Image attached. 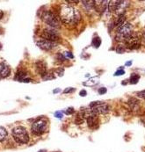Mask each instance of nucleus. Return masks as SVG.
<instances>
[{
	"label": "nucleus",
	"instance_id": "21",
	"mask_svg": "<svg viewBox=\"0 0 145 152\" xmlns=\"http://www.w3.org/2000/svg\"><path fill=\"white\" fill-rule=\"evenodd\" d=\"M100 44H101V39L99 37L97 36V37L93 38V40H92V46L93 47L98 49L100 46Z\"/></svg>",
	"mask_w": 145,
	"mask_h": 152
},
{
	"label": "nucleus",
	"instance_id": "7",
	"mask_svg": "<svg viewBox=\"0 0 145 152\" xmlns=\"http://www.w3.org/2000/svg\"><path fill=\"white\" fill-rule=\"evenodd\" d=\"M89 107H90V109L97 115L107 114L110 111V105L102 101H93L90 104Z\"/></svg>",
	"mask_w": 145,
	"mask_h": 152
},
{
	"label": "nucleus",
	"instance_id": "23",
	"mask_svg": "<svg viewBox=\"0 0 145 152\" xmlns=\"http://www.w3.org/2000/svg\"><path fill=\"white\" fill-rule=\"evenodd\" d=\"M84 119L85 118L83 117V115L81 114V113H78L77 115V117H76V119H75V121H76L77 124H82L83 121H84Z\"/></svg>",
	"mask_w": 145,
	"mask_h": 152
},
{
	"label": "nucleus",
	"instance_id": "26",
	"mask_svg": "<svg viewBox=\"0 0 145 152\" xmlns=\"http://www.w3.org/2000/svg\"><path fill=\"white\" fill-rule=\"evenodd\" d=\"M137 96H138L139 98H142V99H145V90H144V91L138 92H137Z\"/></svg>",
	"mask_w": 145,
	"mask_h": 152
},
{
	"label": "nucleus",
	"instance_id": "32",
	"mask_svg": "<svg viewBox=\"0 0 145 152\" xmlns=\"http://www.w3.org/2000/svg\"><path fill=\"white\" fill-rule=\"evenodd\" d=\"M55 116L56 118L62 119L64 115H63V114H62V112H55Z\"/></svg>",
	"mask_w": 145,
	"mask_h": 152
},
{
	"label": "nucleus",
	"instance_id": "3",
	"mask_svg": "<svg viewBox=\"0 0 145 152\" xmlns=\"http://www.w3.org/2000/svg\"><path fill=\"white\" fill-rule=\"evenodd\" d=\"M49 127V121L45 117H40L36 119L32 125V132L35 136L44 134Z\"/></svg>",
	"mask_w": 145,
	"mask_h": 152
},
{
	"label": "nucleus",
	"instance_id": "20",
	"mask_svg": "<svg viewBox=\"0 0 145 152\" xmlns=\"http://www.w3.org/2000/svg\"><path fill=\"white\" fill-rule=\"evenodd\" d=\"M139 79H140V76L137 75V74H135V73H133V74L131 75V77H130L129 81H130V84H137V83H138Z\"/></svg>",
	"mask_w": 145,
	"mask_h": 152
},
{
	"label": "nucleus",
	"instance_id": "39",
	"mask_svg": "<svg viewBox=\"0 0 145 152\" xmlns=\"http://www.w3.org/2000/svg\"><path fill=\"white\" fill-rule=\"evenodd\" d=\"M55 152H58V151H55Z\"/></svg>",
	"mask_w": 145,
	"mask_h": 152
},
{
	"label": "nucleus",
	"instance_id": "35",
	"mask_svg": "<svg viewBox=\"0 0 145 152\" xmlns=\"http://www.w3.org/2000/svg\"><path fill=\"white\" fill-rule=\"evenodd\" d=\"M61 92L60 88H57L56 90H54V91H53V92H54V93H56V92Z\"/></svg>",
	"mask_w": 145,
	"mask_h": 152
},
{
	"label": "nucleus",
	"instance_id": "12",
	"mask_svg": "<svg viewBox=\"0 0 145 152\" xmlns=\"http://www.w3.org/2000/svg\"><path fill=\"white\" fill-rule=\"evenodd\" d=\"M108 1H94V8L98 12H105L108 11Z\"/></svg>",
	"mask_w": 145,
	"mask_h": 152
},
{
	"label": "nucleus",
	"instance_id": "22",
	"mask_svg": "<svg viewBox=\"0 0 145 152\" xmlns=\"http://www.w3.org/2000/svg\"><path fill=\"white\" fill-rule=\"evenodd\" d=\"M55 77V71L54 72H49V73H47L45 76H43L42 77V79L43 80H45V81H47V80H50V79H54Z\"/></svg>",
	"mask_w": 145,
	"mask_h": 152
},
{
	"label": "nucleus",
	"instance_id": "17",
	"mask_svg": "<svg viewBox=\"0 0 145 152\" xmlns=\"http://www.w3.org/2000/svg\"><path fill=\"white\" fill-rule=\"evenodd\" d=\"M27 77V74H26L25 71H19L18 73H16L14 78H15L16 80L19 81V82H23L26 78H27V77Z\"/></svg>",
	"mask_w": 145,
	"mask_h": 152
},
{
	"label": "nucleus",
	"instance_id": "8",
	"mask_svg": "<svg viewBox=\"0 0 145 152\" xmlns=\"http://www.w3.org/2000/svg\"><path fill=\"white\" fill-rule=\"evenodd\" d=\"M43 20L46 24H48L51 28H57L60 27L59 18L52 12H46L43 14Z\"/></svg>",
	"mask_w": 145,
	"mask_h": 152
},
{
	"label": "nucleus",
	"instance_id": "24",
	"mask_svg": "<svg viewBox=\"0 0 145 152\" xmlns=\"http://www.w3.org/2000/svg\"><path fill=\"white\" fill-rule=\"evenodd\" d=\"M55 74H57V76H59V77H63L64 76V69H57V70H55Z\"/></svg>",
	"mask_w": 145,
	"mask_h": 152
},
{
	"label": "nucleus",
	"instance_id": "38",
	"mask_svg": "<svg viewBox=\"0 0 145 152\" xmlns=\"http://www.w3.org/2000/svg\"><path fill=\"white\" fill-rule=\"evenodd\" d=\"M40 152H46V150H40Z\"/></svg>",
	"mask_w": 145,
	"mask_h": 152
},
{
	"label": "nucleus",
	"instance_id": "33",
	"mask_svg": "<svg viewBox=\"0 0 145 152\" xmlns=\"http://www.w3.org/2000/svg\"><path fill=\"white\" fill-rule=\"evenodd\" d=\"M86 94H87V92H86V91H85V90H82V91L79 92V95H80V96H82V97H85Z\"/></svg>",
	"mask_w": 145,
	"mask_h": 152
},
{
	"label": "nucleus",
	"instance_id": "5",
	"mask_svg": "<svg viewBox=\"0 0 145 152\" xmlns=\"http://www.w3.org/2000/svg\"><path fill=\"white\" fill-rule=\"evenodd\" d=\"M129 6V2L128 1H110L108 4V12H114L118 16L122 15L125 14V12Z\"/></svg>",
	"mask_w": 145,
	"mask_h": 152
},
{
	"label": "nucleus",
	"instance_id": "28",
	"mask_svg": "<svg viewBox=\"0 0 145 152\" xmlns=\"http://www.w3.org/2000/svg\"><path fill=\"white\" fill-rule=\"evenodd\" d=\"M64 113H65L66 114H71L74 113V108H73V107H70V108H68V109H66V110L64 111Z\"/></svg>",
	"mask_w": 145,
	"mask_h": 152
},
{
	"label": "nucleus",
	"instance_id": "6",
	"mask_svg": "<svg viewBox=\"0 0 145 152\" xmlns=\"http://www.w3.org/2000/svg\"><path fill=\"white\" fill-rule=\"evenodd\" d=\"M81 114L83 115L89 126L90 128L92 129H96L98 127V117L96 114H94L90 108L89 109H83L81 112Z\"/></svg>",
	"mask_w": 145,
	"mask_h": 152
},
{
	"label": "nucleus",
	"instance_id": "27",
	"mask_svg": "<svg viewBox=\"0 0 145 152\" xmlns=\"http://www.w3.org/2000/svg\"><path fill=\"white\" fill-rule=\"evenodd\" d=\"M107 88H105V87H102V88H99L98 89V92L99 93V94H105V93H107Z\"/></svg>",
	"mask_w": 145,
	"mask_h": 152
},
{
	"label": "nucleus",
	"instance_id": "11",
	"mask_svg": "<svg viewBox=\"0 0 145 152\" xmlns=\"http://www.w3.org/2000/svg\"><path fill=\"white\" fill-rule=\"evenodd\" d=\"M36 44L39 48H40L41 49L43 50H50L56 47V42H54V41H50V40H45V39H40L39 40H37Z\"/></svg>",
	"mask_w": 145,
	"mask_h": 152
},
{
	"label": "nucleus",
	"instance_id": "16",
	"mask_svg": "<svg viewBox=\"0 0 145 152\" xmlns=\"http://www.w3.org/2000/svg\"><path fill=\"white\" fill-rule=\"evenodd\" d=\"M125 19H126V18H125V14L119 15L118 18H117L116 20H115V22H114V26L120 27V26H122V25L124 24V22H125Z\"/></svg>",
	"mask_w": 145,
	"mask_h": 152
},
{
	"label": "nucleus",
	"instance_id": "36",
	"mask_svg": "<svg viewBox=\"0 0 145 152\" xmlns=\"http://www.w3.org/2000/svg\"><path fill=\"white\" fill-rule=\"evenodd\" d=\"M131 64H132V62H126V65H127V66H129V65L130 66Z\"/></svg>",
	"mask_w": 145,
	"mask_h": 152
},
{
	"label": "nucleus",
	"instance_id": "19",
	"mask_svg": "<svg viewBox=\"0 0 145 152\" xmlns=\"http://www.w3.org/2000/svg\"><path fill=\"white\" fill-rule=\"evenodd\" d=\"M7 131H6V129L3 127H0V142H3L5 141V139L7 137Z\"/></svg>",
	"mask_w": 145,
	"mask_h": 152
},
{
	"label": "nucleus",
	"instance_id": "30",
	"mask_svg": "<svg viewBox=\"0 0 145 152\" xmlns=\"http://www.w3.org/2000/svg\"><path fill=\"white\" fill-rule=\"evenodd\" d=\"M75 91V88H71V87H69V88H66L64 91V93H70V92H72Z\"/></svg>",
	"mask_w": 145,
	"mask_h": 152
},
{
	"label": "nucleus",
	"instance_id": "13",
	"mask_svg": "<svg viewBox=\"0 0 145 152\" xmlns=\"http://www.w3.org/2000/svg\"><path fill=\"white\" fill-rule=\"evenodd\" d=\"M35 70L36 72L40 75L41 77H43L47 74V64L43 61H38L35 63Z\"/></svg>",
	"mask_w": 145,
	"mask_h": 152
},
{
	"label": "nucleus",
	"instance_id": "1",
	"mask_svg": "<svg viewBox=\"0 0 145 152\" xmlns=\"http://www.w3.org/2000/svg\"><path fill=\"white\" fill-rule=\"evenodd\" d=\"M81 18L79 12L70 5H64L60 11V19L65 26H76Z\"/></svg>",
	"mask_w": 145,
	"mask_h": 152
},
{
	"label": "nucleus",
	"instance_id": "18",
	"mask_svg": "<svg viewBox=\"0 0 145 152\" xmlns=\"http://www.w3.org/2000/svg\"><path fill=\"white\" fill-rule=\"evenodd\" d=\"M129 104L130 105V107H131V110H138L139 108V103L137 100L134 99H131L129 101Z\"/></svg>",
	"mask_w": 145,
	"mask_h": 152
},
{
	"label": "nucleus",
	"instance_id": "34",
	"mask_svg": "<svg viewBox=\"0 0 145 152\" xmlns=\"http://www.w3.org/2000/svg\"><path fill=\"white\" fill-rule=\"evenodd\" d=\"M3 17H4V12H3V11L0 10V19H1Z\"/></svg>",
	"mask_w": 145,
	"mask_h": 152
},
{
	"label": "nucleus",
	"instance_id": "15",
	"mask_svg": "<svg viewBox=\"0 0 145 152\" xmlns=\"http://www.w3.org/2000/svg\"><path fill=\"white\" fill-rule=\"evenodd\" d=\"M98 80H99L98 77H91L89 80H87L86 82L84 83V85H85V86H94L95 84H97L98 83Z\"/></svg>",
	"mask_w": 145,
	"mask_h": 152
},
{
	"label": "nucleus",
	"instance_id": "14",
	"mask_svg": "<svg viewBox=\"0 0 145 152\" xmlns=\"http://www.w3.org/2000/svg\"><path fill=\"white\" fill-rule=\"evenodd\" d=\"M11 73V69L8 65L4 62H0V77L5 78L7 77Z\"/></svg>",
	"mask_w": 145,
	"mask_h": 152
},
{
	"label": "nucleus",
	"instance_id": "25",
	"mask_svg": "<svg viewBox=\"0 0 145 152\" xmlns=\"http://www.w3.org/2000/svg\"><path fill=\"white\" fill-rule=\"evenodd\" d=\"M116 51H117V53H119V54H121V53H124L125 52V46H119L117 49H116Z\"/></svg>",
	"mask_w": 145,
	"mask_h": 152
},
{
	"label": "nucleus",
	"instance_id": "9",
	"mask_svg": "<svg viewBox=\"0 0 145 152\" xmlns=\"http://www.w3.org/2000/svg\"><path fill=\"white\" fill-rule=\"evenodd\" d=\"M125 47L129 49L134 50V49H137L140 48L141 46V39L135 35V34H132L126 41H125Z\"/></svg>",
	"mask_w": 145,
	"mask_h": 152
},
{
	"label": "nucleus",
	"instance_id": "4",
	"mask_svg": "<svg viewBox=\"0 0 145 152\" xmlns=\"http://www.w3.org/2000/svg\"><path fill=\"white\" fill-rule=\"evenodd\" d=\"M12 134L14 140L20 144H26L29 142L28 133L24 127H21V126L15 127L12 129Z\"/></svg>",
	"mask_w": 145,
	"mask_h": 152
},
{
	"label": "nucleus",
	"instance_id": "37",
	"mask_svg": "<svg viewBox=\"0 0 145 152\" xmlns=\"http://www.w3.org/2000/svg\"><path fill=\"white\" fill-rule=\"evenodd\" d=\"M143 40H144V42H145V29H144V31H143Z\"/></svg>",
	"mask_w": 145,
	"mask_h": 152
},
{
	"label": "nucleus",
	"instance_id": "2",
	"mask_svg": "<svg viewBox=\"0 0 145 152\" xmlns=\"http://www.w3.org/2000/svg\"><path fill=\"white\" fill-rule=\"evenodd\" d=\"M133 34V26L130 23H124L120 26L115 34V40L118 42H125Z\"/></svg>",
	"mask_w": 145,
	"mask_h": 152
},
{
	"label": "nucleus",
	"instance_id": "29",
	"mask_svg": "<svg viewBox=\"0 0 145 152\" xmlns=\"http://www.w3.org/2000/svg\"><path fill=\"white\" fill-rule=\"evenodd\" d=\"M124 74H125V71H124V70L120 69L119 71H117L114 73V76H121V75H124Z\"/></svg>",
	"mask_w": 145,
	"mask_h": 152
},
{
	"label": "nucleus",
	"instance_id": "10",
	"mask_svg": "<svg viewBox=\"0 0 145 152\" xmlns=\"http://www.w3.org/2000/svg\"><path fill=\"white\" fill-rule=\"evenodd\" d=\"M41 36H42V38L45 40L54 41V42H55L57 40H59V34H58L57 31H55L54 28L44 29L42 34H41Z\"/></svg>",
	"mask_w": 145,
	"mask_h": 152
},
{
	"label": "nucleus",
	"instance_id": "31",
	"mask_svg": "<svg viewBox=\"0 0 145 152\" xmlns=\"http://www.w3.org/2000/svg\"><path fill=\"white\" fill-rule=\"evenodd\" d=\"M64 55L65 56V58H66V57H69V58H74V55H73L70 52H64Z\"/></svg>",
	"mask_w": 145,
	"mask_h": 152
}]
</instances>
